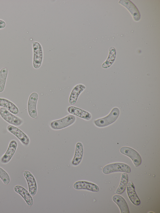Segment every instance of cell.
Listing matches in <instances>:
<instances>
[{
	"mask_svg": "<svg viewBox=\"0 0 160 213\" xmlns=\"http://www.w3.org/2000/svg\"><path fill=\"white\" fill-rule=\"evenodd\" d=\"M116 55L115 49L113 47H111L109 49L108 57L106 61L103 64L102 67L104 68L109 67L114 62Z\"/></svg>",
	"mask_w": 160,
	"mask_h": 213,
	"instance_id": "21",
	"label": "cell"
},
{
	"mask_svg": "<svg viewBox=\"0 0 160 213\" xmlns=\"http://www.w3.org/2000/svg\"></svg>",
	"mask_w": 160,
	"mask_h": 213,
	"instance_id": "25",
	"label": "cell"
},
{
	"mask_svg": "<svg viewBox=\"0 0 160 213\" xmlns=\"http://www.w3.org/2000/svg\"><path fill=\"white\" fill-rule=\"evenodd\" d=\"M33 49V66L35 69H38L41 66L42 62L43 53L41 44L35 42L32 44Z\"/></svg>",
	"mask_w": 160,
	"mask_h": 213,
	"instance_id": "4",
	"label": "cell"
},
{
	"mask_svg": "<svg viewBox=\"0 0 160 213\" xmlns=\"http://www.w3.org/2000/svg\"><path fill=\"white\" fill-rule=\"evenodd\" d=\"M38 95L36 92H33L29 96L28 102V111L30 117L37 119L38 117L37 106Z\"/></svg>",
	"mask_w": 160,
	"mask_h": 213,
	"instance_id": "7",
	"label": "cell"
},
{
	"mask_svg": "<svg viewBox=\"0 0 160 213\" xmlns=\"http://www.w3.org/2000/svg\"><path fill=\"white\" fill-rule=\"evenodd\" d=\"M119 3L126 7L130 12L135 20L138 21L140 19V15L135 5L129 0H121Z\"/></svg>",
	"mask_w": 160,
	"mask_h": 213,
	"instance_id": "15",
	"label": "cell"
},
{
	"mask_svg": "<svg viewBox=\"0 0 160 213\" xmlns=\"http://www.w3.org/2000/svg\"><path fill=\"white\" fill-rule=\"evenodd\" d=\"M0 115L4 120L10 125L17 127L21 126L23 122V121L21 118L2 107H0Z\"/></svg>",
	"mask_w": 160,
	"mask_h": 213,
	"instance_id": "3",
	"label": "cell"
},
{
	"mask_svg": "<svg viewBox=\"0 0 160 213\" xmlns=\"http://www.w3.org/2000/svg\"><path fill=\"white\" fill-rule=\"evenodd\" d=\"M83 151L82 143L80 142H78L76 145L75 152L71 162L73 166H77L80 163L82 159Z\"/></svg>",
	"mask_w": 160,
	"mask_h": 213,
	"instance_id": "16",
	"label": "cell"
},
{
	"mask_svg": "<svg viewBox=\"0 0 160 213\" xmlns=\"http://www.w3.org/2000/svg\"><path fill=\"white\" fill-rule=\"evenodd\" d=\"M128 181V176L126 173H122L121 175L119 185L115 193L118 194H121L125 191Z\"/></svg>",
	"mask_w": 160,
	"mask_h": 213,
	"instance_id": "20",
	"label": "cell"
},
{
	"mask_svg": "<svg viewBox=\"0 0 160 213\" xmlns=\"http://www.w3.org/2000/svg\"><path fill=\"white\" fill-rule=\"evenodd\" d=\"M8 74V70L6 67H3L0 70V93L4 90Z\"/></svg>",
	"mask_w": 160,
	"mask_h": 213,
	"instance_id": "22",
	"label": "cell"
},
{
	"mask_svg": "<svg viewBox=\"0 0 160 213\" xmlns=\"http://www.w3.org/2000/svg\"><path fill=\"white\" fill-rule=\"evenodd\" d=\"M73 187L76 190H85L92 192H98V186L96 184L86 181L81 180L75 182Z\"/></svg>",
	"mask_w": 160,
	"mask_h": 213,
	"instance_id": "11",
	"label": "cell"
},
{
	"mask_svg": "<svg viewBox=\"0 0 160 213\" xmlns=\"http://www.w3.org/2000/svg\"><path fill=\"white\" fill-rule=\"evenodd\" d=\"M112 200L118 206L121 213H129L128 204L125 199L121 196L115 195L112 197Z\"/></svg>",
	"mask_w": 160,
	"mask_h": 213,
	"instance_id": "19",
	"label": "cell"
},
{
	"mask_svg": "<svg viewBox=\"0 0 160 213\" xmlns=\"http://www.w3.org/2000/svg\"><path fill=\"white\" fill-rule=\"evenodd\" d=\"M6 24L5 22L2 19H0V29H2L5 27Z\"/></svg>",
	"mask_w": 160,
	"mask_h": 213,
	"instance_id": "24",
	"label": "cell"
},
{
	"mask_svg": "<svg viewBox=\"0 0 160 213\" xmlns=\"http://www.w3.org/2000/svg\"><path fill=\"white\" fill-rule=\"evenodd\" d=\"M0 179L6 185L8 184L10 181V178L8 173L3 168L0 167Z\"/></svg>",
	"mask_w": 160,
	"mask_h": 213,
	"instance_id": "23",
	"label": "cell"
},
{
	"mask_svg": "<svg viewBox=\"0 0 160 213\" xmlns=\"http://www.w3.org/2000/svg\"><path fill=\"white\" fill-rule=\"evenodd\" d=\"M76 119L75 116L69 115L61 119L51 121L50 126L54 130L62 129L73 124L76 121Z\"/></svg>",
	"mask_w": 160,
	"mask_h": 213,
	"instance_id": "2",
	"label": "cell"
},
{
	"mask_svg": "<svg viewBox=\"0 0 160 213\" xmlns=\"http://www.w3.org/2000/svg\"><path fill=\"white\" fill-rule=\"evenodd\" d=\"M28 187V191L32 196L37 193L38 186L36 180L32 174L29 171H25L23 172Z\"/></svg>",
	"mask_w": 160,
	"mask_h": 213,
	"instance_id": "10",
	"label": "cell"
},
{
	"mask_svg": "<svg viewBox=\"0 0 160 213\" xmlns=\"http://www.w3.org/2000/svg\"><path fill=\"white\" fill-rule=\"evenodd\" d=\"M120 111L117 107L114 108L107 116L95 120L93 122L97 126L100 127L108 126L115 122L118 118Z\"/></svg>",
	"mask_w": 160,
	"mask_h": 213,
	"instance_id": "1",
	"label": "cell"
},
{
	"mask_svg": "<svg viewBox=\"0 0 160 213\" xmlns=\"http://www.w3.org/2000/svg\"><path fill=\"white\" fill-rule=\"evenodd\" d=\"M14 190L22 197L28 206L30 207L33 205V200L32 196L25 188L21 186L16 185L14 186Z\"/></svg>",
	"mask_w": 160,
	"mask_h": 213,
	"instance_id": "14",
	"label": "cell"
},
{
	"mask_svg": "<svg viewBox=\"0 0 160 213\" xmlns=\"http://www.w3.org/2000/svg\"><path fill=\"white\" fill-rule=\"evenodd\" d=\"M102 171L104 174H107L116 172L129 173L131 170L130 166L126 164L115 163L106 166L103 168Z\"/></svg>",
	"mask_w": 160,
	"mask_h": 213,
	"instance_id": "5",
	"label": "cell"
},
{
	"mask_svg": "<svg viewBox=\"0 0 160 213\" xmlns=\"http://www.w3.org/2000/svg\"><path fill=\"white\" fill-rule=\"evenodd\" d=\"M126 187L128 195L132 202L135 205H139L140 201L136 193L133 183L129 182Z\"/></svg>",
	"mask_w": 160,
	"mask_h": 213,
	"instance_id": "18",
	"label": "cell"
},
{
	"mask_svg": "<svg viewBox=\"0 0 160 213\" xmlns=\"http://www.w3.org/2000/svg\"><path fill=\"white\" fill-rule=\"evenodd\" d=\"M85 85L82 83L75 85L72 88L70 92L69 98V102L71 105L75 104L80 95L85 89Z\"/></svg>",
	"mask_w": 160,
	"mask_h": 213,
	"instance_id": "12",
	"label": "cell"
},
{
	"mask_svg": "<svg viewBox=\"0 0 160 213\" xmlns=\"http://www.w3.org/2000/svg\"><path fill=\"white\" fill-rule=\"evenodd\" d=\"M120 152L131 158L136 167L139 166L142 162L141 157L138 153L130 147L123 146L121 148Z\"/></svg>",
	"mask_w": 160,
	"mask_h": 213,
	"instance_id": "9",
	"label": "cell"
},
{
	"mask_svg": "<svg viewBox=\"0 0 160 213\" xmlns=\"http://www.w3.org/2000/svg\"><path fill=\"white\" fill-rule=\"evenodd\" d=\"M18 146L17 141L15 140H12L9 142L8 147L5 153L0 159V162L6 164L9 163L14 154Z\"/></svg>",
	"mask_w": 160,
	"mask_h": 213,
	"instance_id": "8",
	"label": "cell"
},
{
	"mask_svg": "<svg viewBox=\"0 0 160 213\" xmlns=\"http://www.w3.org/2000/svg\"><path fill=\"white\" fill-rule=\"evenodd\" d=\"M0 107L4 108L12 113L16 115L19 112L17 106L12 102L6 98L0 97Z\"/></svg>",
	"mask_w": 160,
	"mask_h": 213,
	"instance_id": "17",
	"label": "cell"
},
{
	"mask_svg": "<svg viewBox=\"0 0 160 213\" xmlns=\"http://www.w3.org/2000/svg\"><path fill=\"white\" fill-rule=\"evenodd\" d=\"M67 111L71 114L86 121H89L92 118V115L90 112L74 106H68Z\"/></svg>",
	"mask_w": 160,
	"mask_h": 213,
	"instance_id": "13",
	"label": "cell"
},
{
	"mask_svg": "<svg viewBox=\"0 0 160 213\" xmlns=\"http://www.w3.org/2000/svg\"><path fill=\"white\" fill-rule=\"evenodd\" d=\"M7 131L15 136L20 141L22 145L28 146L30 143L29 137L23 131L17 126L9 125L7 126Z\"/></svg>",
	"mask_w": 160,
	"mask_h": 213,
	"instance_id": "6",
	"label": "cell"
}]
</instances>
